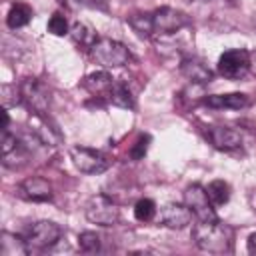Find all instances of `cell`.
Here are the masks:
<instances>
[{"label":"cell","mask_w":256,"mask_h":256,"mask_svg":"<svg viewBox=\"0 0 256 256\" xmlns=\"http://www.w3.org/2000/svg\"><path fill=\"white\" fill-rule=\"evenodd\" d=\"M20 94H22V102L34 112V116H44L50 110L52 92L38 78H24L20 82Z\"/></svg>","instance_id":"cell-3"},{"label":"cell","mask_w":256,"mask_h":256,"mask_svg":"<svg viewBox=\"0 0 256 256\" xmlns=\"http://www.w3.org/2000/svg\"><path fill=\"white\" fill-rule=\"evenodd\" d=\"M192 240L202 252L228 254L232 252L234 230L222 220H198L192 228Z\"/></svg>","instance_id":"cell-1"},{"label":"cell","mask_w":256,"mask_h":256,"mask_svg":"<svg viewBox=\"0 0 256 256\" xmlns=\"http://www.w3.org/2000/svg\"><path fill=\"white\" fill-rule=\"evenodd\" d=\"M30 20H32V8L28 4H22V2L12 4V8L8 10V16H6V24L12 30L26 26Z\"/></svg>","instance_id":"cell-18"},{"label":"cell","mask_w":256,"mask_h":256,"mask_svg":"<svg viewBox=\"0 0 256 256\" xmlns=\"http://www.w3.org/2000/svg\"><path fill=\"white\" fill-rule=\"evenodd\" d=\"M106 98L118 108H134V96H132L130 88L122 80H114V84H112V88H110Z\"/></svg>","instance_id":"cell-17"},{"label":"cell","mask_w":256,"mask_h":256,"mask_svg":"<svg viewBox=\"0 0 256 256\" xmlns=\"http://www.w3.org/2000/svg\"><path fill=\"white\" fill-rule=\"evenodd\" d=\"M128 24H130V28H132L138 36H142V38L154 36V34H152V14H146V12L132 14V16H128Z\"/></svg>","instance_id":"cell-20"},{"label":"cell","mask_w":256,"mask_h":256,"mask_svg":"<svg viewBox=\"0 0 256 256\" xmlns=\"http://www.w3.org/2000/svg\"><path fill=\"white\" fill-rule=\"evenodd\" d=\"M84 214H86V218H88L92 224H98V226H114V224L120 220V210H118V206H116L108 196H104V194L92 196V198L86 202Z\"/></svg>","instance_id":"cell-5"},{"label":"cell","mask_w":256,"mask_h":256,"mask_svg":"<svg viewBox=\"0 0 256 256\" xmlns=\"http://www.w3.org/2000/svg\"><path fill=\"white\" fill-rule=\"evenodd\" d=\"M70 36H72V40H74L76 44L86 46V48H90V46H92V44L98 40L96 32H94V30H92L88 24H82V22H76V24L72 26Z\"/></svg>","instance_id":"cell-21"},{"label":"cell","mask_w":256,"mask_h":256,"mask_svg":"<svg viewBox=\"0 0 256 256\" xmlns=\"http://www.w3.org/2000/svg\"><path fill=\"white\" fill-rule=\"evenodd\" d=\"M112 84H114V78H112L106 70L92 72V74H88V76L82 80V88L88 90L92 96H108Z\"/></svg>","instance_id":"cell-15"},{"label":"cell","mask_w":256,"mask_h":256,"mask_svg":"<svg viewBox=\"0 0 256 256\" xmlns=\"http://www.w3.org/2000/svg\"><path fill=\"white\" fill-rule=\"evenodd\" d=\"M192 210L186 204L170 202L160 210V224L172 230H182L192 222Z\"/></svg>","instance_id":"cell-11"},{"label":"cell","mask_w":256,"mask_h":256,"mask_svg":"<svg viewBox=\"0 0 256 256\" xmlns=\"http://www.w3.org/2000/svg\"><path fill=\"white\" fill-rule=\"evenodd\" d=\"M80 4L84 6H90V8H98V10H106V0H78Z\"/></svg>","instance_id":"cell-27"},{"label":"cell","mask_w":256,"mask_h":256,"mask_svg":"<svg viewBox=\"0 0 256 256\" xmlns=\"http://www.w3.org/2000/svg\"><path fill=\"white\" fill-rule=\"evenodd\" d=\"M202 102H204L206 106H210V108H230V110H242V108L250 106L248 94H242V92L212 94V96H206Z\"/></svg>","instance_id":"cell-14"},{"label":"cell","mask_w":256,"mask_h":256,"mask_svg":"<svg viewBox=\"0 0 256 256\" xmlns=\"http://www.w3.org/2000/svg\"><path fill=\"white\" fill-rule=\"evenodd\" d=\"M70 158L74 166L84 174H100L110 166V160L106 158V154L88 146H74L70 150Z\"/></svg>","instance_id":"cell-8"},{"label":"cell","mask_w":256,"mask_h":256,"mask_svg":"<svg viewBox=\"0 0 256 256\" xmlns=\"http://www.w3.org/2000/svg\"><path fill=\"white\" fill-rule=\"evenodd\" d=\"M18 194L30 202H50L52 200V184L42 176H30L20 182Z\"/></svg>","instance_id":"cell-10"},{"label":"cell","mask_w":256,"mask_h":256,"mask_svg":"<svg viewBox=\"0 0 256 256\" xmlns=\"http://www.w3.org/2000/svg\"><path fill=\"white\" fill-rule=\"evenodd\" d=\"M248 252L250 254H256V232L248 238Z\"/></svg>","instance_id":"cell-28"},{"label":"cell","mask_w":256,"mask_h":256,"mask_svg":"<svg viewBox=\"0 0 256 256\" xmlns=\"http://www.w3.org/2000/svg\"><path fill=\"white\" fill-rule=\"evenodd\" d=\"M90 58L100 64L102 68H120L124 64H128L130 60V52L128 48L112 38H98L92 46H90Z\"/></svg>","instance_id":"cell-2"},{"label":"cell","mask_w":256,"mask_h":256,"mask_svg":"<svg viewBox=\"0 0 256 256\" xmlns=\"http://www.w3.org/2000/svg\"><path fill=\"white\" fill-rule=\"evenodd\" d=\"M230 2H234V0H230Z\"/></svg>","instance_id":"cell-30"},{"label":"cell","mask_w":256,"mask_h":256,"mask_svg":"<svg viewBox=\"0 0 256 256\" xmlns=\"http://www.w3.org/2000/svg\"><path fill=\"white\" fill-rule=\"evenodd\" d=\"M206 194L214 206H224L230 200V186L224 180H212L206 188Z\"/></svg>","instance_id":"cell-19"},{"label":"cell","mask_w":256,"mask_h":256,"mask_svg":"<svg viewBox=\"0 0 256 256\" xmlns=\"http://www.w3.org/2000/svg\"><path fill=\"white\" fill-rule=\"evenodd\" d=\"M250 74L256 76V52H250Z\"/></svg>","instance_id":"cell-29"},{"label":"cell","mask_w":256,"mask_h":256,"mask_svg":"<svg viewBox=\"0 0 256 256\" xmlns=\"http://www.w3.org/2000/svg\"><path fill=\"white\" fill-rule=\"evenodd\" d=\"M206 138L210 140V144L218 150H234L242 144V136L238 130L230 128V126H210L206 130Z\"/></svg>","instance_id":"cell-12"},{"label":"cell","mask_w":256,"mask_h":256,"mask_svg":"<svg viewBox=\"0 0 256 256\" xmlns=\"http://www.w3.org/2000/svg\"><path fill=\"white\" fill-rule=\"evenodd\" d=\"M0 92H2V104H4V108H10V106H16L18 102H22L20 86L16 88L12 84H2Z\"/></svg>","instance_id":"cell-24"},{"label":"cell","mask_w":256,"mask_h":256,"mask_svg":"<svg viewBox=\"0 0 256 256\" xmlns=\"http://www.w3.org/2000/svg\"><path fill=\"white\" fill-rule=\"evenodd\" d=\"M60 236H62V228L52 220H38L32 226H28V230L24 234L28 246L38 248V250L54 246L60 240Z\"/></svg>","instance_id":"cell-7"},{"label":"cell","mask_w":256,"mask_h":256,"mask_svg":"<svg viewBox=\"0 0 256 256\" xmlns=\"http://www.w3.org/2000/svg\"><path fill=\"white\" fill-rule=\"evenodd\" d=\"M250 72V52L244 48L226 50L218 58V74L228 80H240Z\"/></svg>","instance_id":"cell-6"},{"label":"cell","mask_w":256,"mask_h":256,"mask_svg":"<svg viewBox=\"0 0 256 256\" xmlns=\"http://www.w3.org/2000/svg\"><path fill=\"white\" fill-rule=\"evenodd\" d=\"M48 32L54 34V36H64L68 32V20H66V16L60 14V12H54L50 16V20H48Z\"/></svg>","instance_id":"cell-25"},{"label":"cell","mask_w":256,"mask_h":256,"mask_svg":"<svg viewBox=\"0 0 256 256\" xmlns=\"http://www.w3.org/2000/svg\"><path fill=\"white\" fill-rule=\"evenodd\" d=\"M184 204L192 210V214L196 216V220H214L218 218L214 212V204L210 202L206 188H202L200 184H192L184 190Z\"/></svg>","instance_id":"cell-9"},{"label":"cell","mask_w":256,"mask_h":256,"mask_svg":"<svg viewBox=\"0 0 256 256\" xmlns=\"http://www.w3.org/2000/svg\"><path fill=\"white\" fill-rule=\"evenodd\" d=\"M78 248L84 254H96L100 250V236L96 232H82L78 236Z\"/></svg>","instance_id":"cell-23"},{"label":"cell","mask_w":256,"mask_h":256,"mask_svg":"<svg viewBox=\"0 0 256 256\" xmlns=\"http://www.w3.org/2000/svg\"><path fill=\"white\" fill-rule=\"evenodd\" d=\"M154 216H156V204H154V200L142 198V200L136 202V206H134V218L136 220L150 222V220H154Z\"/></svg>","instance_id":"cell-22"},{"label":"cell","mask_w":256,"mask_h":256,"mask_svg":"<svg viewBox=\"0 0 256 256\" xmlns=\"http://www.w3.org/2000/svg\"><path fill=\"white\" fill-rule=\"evenodd\" d=\"M150 140H152V138H150L148 134H140V136L136 138L134 146L130 148V158H132V160H142V158L146 156V152H148Z\"/></svg>","instance_id":"cell-26"},{"label":"cell","mask_w":256,"mask_h":256,"mask_svg":"<svg viewBox=\"0 0 256 256\" xmlns=\"http://www.w3.org/2000/svg\"><path fill=\"white\" fill-rule=\"evenodd\" d=\"M30 252V246L26 238L12 234V232H2L0 234V254L2 256H26Z\"/></svg>","instance_id":"cell-16"},{"label":"cell","mask_w":256,"mask_h":256,"mask_svg":"<svg viewBox=\"0 0 256 256\" xmlns=\"http://www.w3.org/2000/svg\"><path fill=\"white\" fill-rule=\"evenodd\" d=\"M180 72H182L192 84H200V86L210 84L212 78H214L212 70H210L200 58H194V56H186V58L180 62Z\"/></svg>","instance_id":"cell-13"},{"label":"cell","mask_w":256,"mask_h":256,"mask_svg":"<svg viewBox=\"0 0 256 256\" xmlns=\"http://www.w3.org/2000/svg\"><path fill=\"white\" fill-rule=\"evenodd\" d=\"M150 14H152V34L154 36H170L190 24V18L184 12L170 8V6H162Z\"/></svg>","instance_id":"cell-4"}]
</instances>
